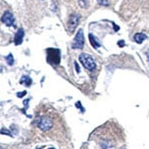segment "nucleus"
Returning a JSON list of instances; mask_svg holds the SVG:
<instances>
[{"label": "nucleus", "mask_w": 149, "mask_h": 149, "mask_svg": "<svg viewBox=\"0 0 149 149\" xmlns=\"http://www.w3.org/2000/svg\"><path fill=\"white\" fill-rule=\"evenodd\" d=\"M79 60H80L81 65L84 66V68L88 70V71H93V70L95 68V61L91 55L83 53V54L80 55Z\"/></svg>", "instance_id": "nucleus-1"}, {"label": "nucleus", "mask_w": 149, "mask_h": 149, "mask_svg": "<svg viewBox=\"0 0 149 149\" xmlns=\"http://www.w3.org/2000/svg\"><path fill=\"white\" fill-rule=\"evenodd\" d=\"M85 46V38H84V32L81 29L78 31L76 37L74 39V42L72 44L73 49H83Z\"/></svg>", "instance_id": "nucleus-2"}, {"label": "nucleus", "mask_w": 149, "mask_h": 149, "mask_svg": "<svg viewBox=\"0 0 149 149\" xmlns=\"http://www.w3.org/2000/svg\"><path fill=\"white\" fill-rule=\"evenodd\" d=\"M37 124H38V127L43 131H48L52 128L53 126V121L51 118L47 116H42L41 118L38 119L37 121Z\"/></svg>", "instance_id": "nucleus-3"}, {"label": "nucleus", "mask_w": 149, "mask_h": 149, "mask_svg": "<svg viewBox=\"0 0 149 149\" xmlns=\"http://www.w3.org/2000/svg\"><path fill=\"white\" fill-rule=\"evenodd\" d=\"M80 22V15L79 14H72L68 21V31L70 34H73L76 30L77 26Z\"/></svg>", "instance_id": "nucleus-4"}, {"label": "nucleus", "mask_w": 149, "mask_h": 149, "mask_svg": "<svg viewBox=\"0 0 149 149\" xmlns=\"http://www.w3.org/2000/svg\"><path fill=\"white\" fill-rule=\"evenodd\" d=\"M1 21L5 24L6 26H9V27H10V26H13L14 22H15L13 14H12L10 11H6L5 13L3 14V16L1 17Z\"/></svg>", "instance_id": "nucleus-5"}, {"label": "nucleus", "mask_w": 149, "mask_h": 149, "mask_svg": "<svg viewBox=\"0 0 149 149\" xmlns=\"http://www.w3.org/2000/svg\"><path fill=\"white\" fill-rule=\"evenodd\" d=\"M23 38H24V30L23 29H19L17 32H16L15 37H14V43H15V45L22 44Z\"/></svg>", "instance_id": "nucleus-6"}, {"label": "nucleus", "mask_w": 149, "mask_h": 149, "mask_svg": "<svg viewBox=\"0 0 149 149\" xmlns=\"http://www.w3.org/2000/svg\"><path fill=\"white\" fill-rule=\"evenodd\" d=\"M88 38H90L91 44H92V46H93V48H95V49H97V48H100V43L98 42L97 38L95 37V35L90 34V35H88Z\"/></svg>", "instance_id": "nucleus-7"}, {"label": "nucleus", "mask_w": 149, "mask_h": 149, "mask_svg": "<svg viewBox=\"0 0 149 149\" xmlns=\"http://www.w3.org/2000/svg\"><path fill=\"white\" fill-rule=\"evenodd\" d=\"M146 38H147V36L145 34H143V33H136V34L134 35V41H135L137 44H141Z\"/></svg>", "instance_id": "nucleus-8"}, {"label": "nucleus", "mask_w": 149, "mask_h": 149, "mask_svg": "<svg viewBox=\"0 0 149 149\" xmlns=\"http://www.w3.org/2000/svg\"><path fill=\"white\" fill-rule=\"evenodd\" d=\"M20 84L22 85H25L26 86H30L31 84H32V79L28 76H23L21 78V81H20Z\"/></svg>", "instance_id": "nucleus-9"}, {"label": "nucleus", "mask_w": 149, "mask_h": 149, "mask_svg": "<svg viewBox=\"0 0 149 149\" xmlns=\"http://www.w3.org/2000/svg\"><path fill=\"white\" fill-rule=\"evenodd\" d=\"M6 61H7V63H8L9 66H12V65L14 64V58L13 56H12V54H9L8 56H6Z\"/></svg>", "instance_id": "nucleus-10"}, {"label": "nucleus", "mask_w": 149, "mask_h": 149, "mask_svg": "<svg viewBox=\"0 0 149 149\" xmlns=\"http://www.w3.org/2000/svg\"><path fill=\"white\" fill-rule=\"evenodd\" d=\"M79 4H80V6L81 8H86V7L88 6V0H78Z\"/></svg>", "instance_id": "nucleus-11"}, {"label": "nucleus", "mask_w": 149, "mask_h": 149, "mask_svg": "<svg viewBox=\"0 0 149 149\" xmlns=\"http://www.w3.org/2000/svg\"><path fill=\"white\" fill-rule=\"evenodd\" d=\"M98 4L102 6H109V0H97Z\"/></svg>", "instance_id": "nucleus-12"}, {"label": "nucleus", "mask_w": 149, "mask_h": 149, "mask_svg": "<svg viewBox=\"0 0 149 149\" xmlns=\"http://www.w3.org/2000/svg\"><path fill=\"white\" fill-rule=\"evenodd\" d=\"M0 133H2V134H7V135H11V132L8 130V129H5V128H2L1 130H0Z\"/></svg>", "instance_id": "nucleus-13"}, {"label": "nucleus", "mask_w": 149, "mask_h": 149, "mask_svg": "<svg viewBox=\"0 0 149 149\" xmlns=\"http://www.w3.org/2000/svg\"><path fill=\"white\" fill-rule=\"evenodd\" d=\"M26 93H26L25 91H24V92H22V93H17V97H24V95H26Z\"/></svg>", "instance_id": "nucleus-14"}, {"label": "nucleus", "mask_w": 149, "mask_h": 149, "mask_svg": "<svg viewBox=\"0 0 149 149\" xmlns=\"http://www.w3.org/2000/svg\"><path fill=\"white\" fill-rule=\"evenodd\" d=\"M118 46L119 47H123L124 46V41H119V42H118Z\"/></svg>", "instance_id": "nucleus-15"}, {"label": "nucleus", "mask_w": 149, "mask_h": 149, "mask_svg": "<svg viewBox=\"0 0 149 149\" xmlns=\"http://www.w3.org/2000/svg\"><path fill=\"white\" fill-rule=\"evenodd\" d=\"M76 107H79V109H81V110H84V109H83V107H81V102H80L76 103Z\"/></svg>", "instance_id": "nucleus-16"}, {"label": "nucleus", "mask_w": 149, "mask_h": 149, "mask_svg": "<svg viewBox=\"0 0 149 149\" xmlns=\"http://www.w3.org/2000/svg\"><path fill=\"white\" fill-rule=\"evenodd\" d=\"M146 57H147V61L149 62V50L148 51H146Z\"/></svg>", "instance_id": "nucleus-17"}, {"label": "nucleus", "mask_w": 149, "mask_h": 149, "mask_svg": "<svg viewBox=\"0 0 149 149\" xmlns=\"http://www.w3.org/2000/svg\"><path fill=\"white\" fill-rule=\"evenodd\" d=\"M74 64H76V70H77V71H78V73H79V72H80V68H79L78 64H77V63H74Z\"/></svg>", "instance_id": "nucleus-18"}, {"label": "nucleus", "mask_w": 149, "mask_h": 149, "mask_svg": "<svg viewBox=\"0 0 149 149\" xmlns=\"http://www.w3.org/2000/svg\"><path fill=\"white\" fill-rule=\"evenodd\" d=\"M49 149H54V148H49Z\"/></svg>", "instance_id": "nucleus-19"}, {"label": "nucleus", "mask_w": 149, "mask_h": 149, "mask_svg": "<svg viewBox=\"0 0 149 149\" xmlns=\"http://www.w3.org/2000/svg\"><path fill=\"white\" fill-rule=\"evenodd\" d=\"M0 149H3V148H1V147H0Z\"/></svg>", "instance_id": "nucleus-20"}, {"label": "nucleus", "mask_w": 149, "mask_h": 149, "mask_svg": "<svg viewBox=\"0 0 149 149\" xmlns=\"http://www.w3.org/2000/svg\"><path fill=\"white\" fill-rule=\"evenodd\" d=\"M39 149H41V148H39Z\"/></svg>", "instance_id": "nucleus-21"}]
</instances>
